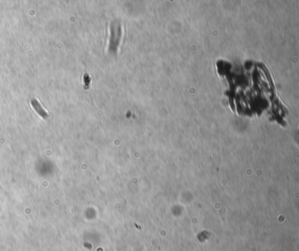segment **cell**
Here are the masks:
<instances>
[{
    "mask_svg": "<svg viewBox=\"0 0 299 251\" xmlns=\"http://www.w3.org/2000/svg\"><path fill=\"white\" fill-rule=\"evenodd\" d=\"M84 89L88 90L89 87H90V77L88 74H84Z\"/></svg>",
    "mask_w": 299,
    "mask_h": 251,
    "instance_id": "3",
    "label": "cell"
},
{
    "mask_svg": "<svg viewBox=\"0 0 299 251\" xmlns=\"http://www.w3.org/2000/svg\"><path fill=\"white\" fill-rule=\"evenodd\" d=\"M31 104H32L33 107L34 108L35 111L38 113V114L40 115L41 118H44V119L48 118V113H47L45 110L43 109V107L40 105V104L39 103V101H38L37 99H32V100H31Z\"/></svg>",
    "mask_w": 299,
    "mask_h": 251,
    "instance_id": "2",
    "label": "cell"
},
{
    "mask_svg": "<svg viewBox=\"0 0 299 251\" xmlns=\"http://www.w3.org/2000/svg\"><path fill=\"white\" fill-rule=\"evenodd\" d=\"M120 30V26H111V43H110V48L112 49V48H118V45L116 43V40H120V36H118L116 35V34L119 32Z\"/></svg>",
    "mask_w": 299,
    "mask_h": 251,
    "instance_id": "1",
    "label": "cell"
}]
</instances>
